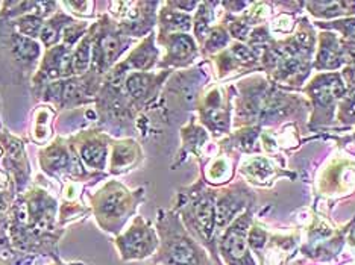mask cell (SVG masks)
<instances>
[{
    "instance_id": "6da1fadb",
    "label": "cell",
    "mask_w": 355,
    "mask_h": 265,
    "mask_svg": "<svg viewBox=\"0 0 355 265\" xmlns=\"http://www.w3.org/2000/svg\"><path fill=\"white\" fill-rule=\"evenodd\" d=\"M14 52L20 59L33 61V59H36L40 49H38L36 42H33L27 38H23V36H17L15 42H14Z\"/></svg>"
},
{
    "instance_id": "7a4b0ae2",
    "label": "cell",
    "mask_w": 355,
    "mask_h": 265,
    "mask_svg": "<svg viewBox=\"0 0 355 265\" xmlns=\"http://www.w3.org/2000/svg\"><path fill=\"white\" fill-rule=\"evenodd\" d=\"M82 158L91 167H102L105 162V147L100 144H88L82 149Z\"/></svg>"
},
{
    "instance_id": "3957f363",
    "label": "cell",
    "mask_w": 355,
    "mask_h": 265,
    "mask_svg": "<svg viewBox=\"0 0 355 265\" xmlns=\"http://www.w3.org/2000/svg\"><path fill=\"white\" fill-rule=\"evenodd\" d=\"M90 52H91V47H90V41L85 39L79 44L77 50L74 52L73 55V70L76 73H82L87 70L88 67V62H90Z\"/></svg>"
},
{
    "instance_id": "277c9868",
    "label": "cell",
    "mask_w": 355,
    "mask_h": 265,
    "mask_svg": "<svg viewBox=\"0 0 355 265\" xmlns=\"http://www.w3.org/2000/svg\"><path fill=\"white\" fill-rule=\"evenodd\" d=\"M62 24H58V20H52L50 23H47L43 30H41V38H43V42L46 46H52L58 41V35H59V30H61Z\"/></svg>"
},
{
    "instance_id": "5b68a950",
    "label": "cell",
    "mask_w": 355,
    "mask_h": 265,
    "mask_svg": "<svg viewBox=\"0 0 355 265\" xmlns=\"http://www.w3.org/2000/svg\"><path fill=\"white\" fill-rule=\"evenodd\" d=\"M40 27H41V23L35 17H26L20 21V30L26 33L27 36H36Z\"/></svg>"
},
{
    "instance_id": "8992f818",
    "label": "cell",
    "mask_w": 355,
    "mask_h": 265,
    "mask_svg": "<svg viewBox=\"0 0 355 265\" xmlns=\"http://www.w3.org/2000/svg\"><path fill=\"white\" fill-rule=\"evenodd\" d=\"M126 85H128L129 93H131L132 96H135V97L141 96V94L144 93V90H146V80H144V77L140 76V74L131 76V77L128 79V83H126Z\"/></svg>"
},
{
    "instance_id": "52a82bcc",
    "label": "cell",
    "mask_w": 355,
    "mask_h": 265,
    "mask_svg": "<svg viewBox=\"0 0 355 265\" xmlns=\"http://www.w3.org/2000/svg\"><path fill=\"white\" fill-rule=\"evenodd\" d=\"M173 259L178 264H188L193 259V253H191V250L187 249V246H176L173 249Z\"/></svg>"
}]
</instances>
